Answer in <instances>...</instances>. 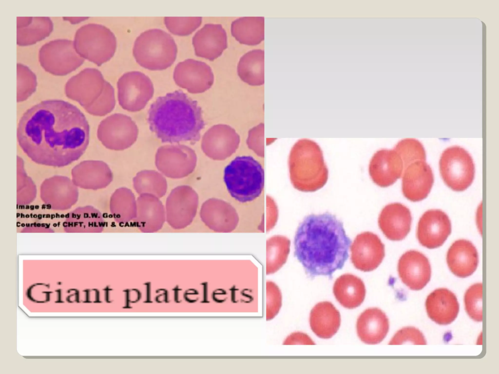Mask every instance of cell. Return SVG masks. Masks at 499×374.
Instances as JSON below:
<instances>
[{
    "instance_id": "cell-12",
    "label": "cell",
    "mask_w": 499,
    "mask_h": 374,
    "mask_svg": "<svg viewBox=\"0 0 499 374\" xmlns=\"http://www.w3.org/2000/svg\"><path fill=\"white\" fill-rule=\"evenodd\" d=\"M351 261L363 272L376 269L384 256V245L378 236L371 232H362L355 237L350 246Z\"/></svg>"
},
{
    "instance_id": "cell-1",
    "label": "cell",
    "mask_w": 499,
    "mask_h": 374,
    "mask_svg": "<svg viewBox=\"0 0 499 374\" xmlns=\"http://www.w3.org/2000/svg\"><path fill=\"white\" fill-rule=\"evenodd\" d=\"M18 141L34 162L62 167L78 160L89 142L90 126L83 113L67 101H43L27 110L17 129Z\"/></svg>"
},
{
    "instance_id": "cell-24",
    "label": "cell",
    "mask_w": 499,
    "mask_h": 374,
    "mask_svg": "<svg viewBox=\"0 0 499 374\" xmlns=\"http://www.w3.org/2000/svg\"><path fill=\"white\" fill-rule=\"evenodd\" d=\"M312 332L319 338H331L338 331L341 324L339 311L329 301L317 303L311 309L309 318Z\"/></svg>"
},
{
    "instance_id": "cell-5",
    "label": "cell",
    "mask_w": 499,
    "mask_h": 374,
    "mask_svg": "<svg viewBox=\"0 0 499 374\" xmlns=\"http://www.w3.org/2000/svg\"><path fill=\"white\" fill-rule=\"evenodd\" d=\"M224 181L230 196L237 201L251 202L261 194L264 187V170L251 156H239L225 168Z\"/></svg>"
},
{
    "instance_id": "cell-9",
    "label": "cell",
    "mask_w": 499,
    "mask_h": 374,
    "mask_svg": "<svg viewBox=\"0 0 499 374\" xmlns=\"http://www.w3.org/2000/svg\"><path fill=\"white\" fill-rule=\"evenodd\" d=\"M198 205V195L192 187L187 185L175 187L166 199V222L174 229L187 227L196 215Z\"/></svg>"
},
{
    "instance_id": "cell-18",
    "label": "cell",
    "mask_w": 499,
    "mask_h": 374,
    "mask_svg": "<svg viewBox=\"0 0 499 374\" xmlns=\"http://www.w3.org/2000/svg\"><path fill=\"white\" fill-rule=\"evenodd\" d=\"M412 217L409 209L399 203L389 204L382 210L378 225L384 235L391 241L404 239L410 231Z\"/></svg>"
},
{
    "instance_id": "cell-28",
    "label": "cell",
    "mask_w": 499,
    "mask_h": 374,
    "mask_svg": "<svg viewBox=\"0 0 499 374\" xmlns=\"http://www.w3.org/2000/svg\"><path fill=\"white\" fill-rule=\"evenodd\" d=\"M232 36L240 43L254 45L264 39V17H242L231 25Z\"/></svg>"
},
{
    "instance_id": "cell-3",
    "label": "cell",
    "mask_w": 499,
    "mask_h": 374,
    "mask_svg": "<svg viewBox=\"0 0 499 374\" xmlns=\"http://www.w3.org/2000/svg\"><path fill=\"white\" fill-rule=\"evenodd\" d=\"M148 113L150 130L162 143L194 144L205 126L197 102L181 91L158 97Z\"/></svg>"
},
{
    "instance_id": "cell-30",
    "label": "cell",
    "mask_w": 499,
    "mask_h": 374,
    "mask_svg": "<svg viewBox=\"0 0 499 374\" xmlns=\"http://www.w3.org/2000/svg\"><path fill=\"white\" fill-rule=\"evenodd\" d=\"M110 210L113 219L118 224H126L134 221L137 204L132 190L125 187L116 189L110 199Z\"/></svg>"
},
{
    "instance_id": "cell-36",
    "label": "cell",
    "mask_w": 499,
    "mask_h": 374,
    "mask_svg": "<svg viewBox=\"0 0 499 374\" xmlns=\"http://www.w3.org/2000/svg\"><path fill=\"white\" fill-rule=\"evenodd\" d=\"M115 104L114 89L109 83L106 81L103 91L96 102L93 112L98 115H104L113 110Z\"/></svg>"
},
{
    "instance_id": "cell-16",
    "label": "cell",
    "mask_w": 499,
    "mask_h": 374,
    "mask_svg": "<svg viewBox=\"0 0 499 374\" xmlns=\"http://www.w3.org/2000/svg\"><path fill=\"white\" fill-rule=\"evenodd\" d=\"M402 160L394 150L381 149L372 157L369 164V176L374 183L386 187L395 183L403 171Z\"/></svg>"
},
{
    "instance_id": "cell-34",
    "label": "cell",
    "mask_w": 499,
    "mask_h": 374,
    "mask_svg": "<svg viewBox=\"0 0 499 374\" xmlns=\"http://www.w3.org/2000/svg\"><path fill=\"white\" fill-rule=\"evenodd\" d=\"M201 17H165V24L172 34L188 36L192 34L200 25Z\"/></svg>"
},
{
    "instance_id": "cell-29",
    "label": "cell",
    "mask_w": 499,
    "mask_h": 374,
    "mask_svg": "<svg viewBox=\"0 0 499 374\" xmlns=\"http://www.w3.org/2000/svg\"><path fill=\"white\" fill-rule=\"evenodd\" d=\"M237 72L240 78L251 86H260L264 83V51L253 50L240 58Z\"/></svg>"
},
{
    "instance_id": "cell-17",
    "label": "cell",
    "mask_w": 499,
    "mask_h": 374,
    "mask_svg": "<svg viewBox=\"0 0 499 374\" xmlns=\"http://www.w3.org/2000/svg\"><path fill=\"white\" fill-rule=\"evenodd\" d=\"M433 182V174L430 166L425 161L414 162L403 171V193L411 201H422L429 194Z\"/></svg>"
},
{
    "instance_id": "cell-4",
    "label": "cell",
    "mask_w": 499,
    "mask_h": 374,
    "mask_svg": "<svg viewBox=\"0 0 499 374\" xmlns=\"http://www.w3.org/2000/svg\"><path fill=\"white\" fill-rule=\"evenodd\" d=\"M289 168L293 186L301 191L315 192L322 188L328 178L320 147L308 139L299 140L292 148Z\"/></svg>"
},
{
    "instance_id": "cell-2",
    "label": "cell",
    "mask_w": 499,
    "mask_h": 374,
    "mask_svg": "<svg viewBox=\"0 0 499 374\" xmlns=\"http://www.w3.org/2000/svg\"><path fill=\"white\" fill-rule=\"evenodd\" d=\"M351 241L343 223L328 212L311 214L299 224L294 237V255L311 277H331L348 257Z\"/></svg>"
},
{
    "instance_id": "cell-6",
    "label": "cell",
    "mask_w": 499,
    "mask_h": 374,
    "mask_svg": "<svg viewBox=\"0 0 499 374\" xmlns=\"http://www.w3.org/2000/svg\"><path fill=\"white\" fill-rule=\"evenodd\" d=\"M133 52L141 66L150 70H162L173 64L177 49L170 34L161 29H153L136 38Z\"/></svg>"
},
{
    "instance_id": "cell-26",
    "label": "cell",
    "mask_w": 499,
    "mask_h": 374,
    "mask_svg": "<svg viewBox=\"0 0 499 374\" xmlns=\"http://www.w3.org/2000/svg\"><path fill=\"white\" fill-rule=\"evenodd\" d=\"M337 300L344 307L351 309L359 306L365 296V287L363 280L351 274H345L337 278L333 287Z\"/></svg>"
},
{
    "instance_id": "cell-8",
    "label": "cell",
    "mask_w": 499,
    "mask_h": 374,
    "mask_svg": "<svg viewBox=\"0 0 499 374\" xmlns=\"http://www.w3.org/2000/svg\"><path fill=\"white\" fill-rule=\"evenodd\" d=\"M118 100L120 106L129 112L143 109L152 98L154 89L149 77L144 74L132 71L123 75L117 83Z\"/></svg>"
},
{
    "instance_id": "cell-20",
    "label": "cell",
    "mask_w": 499,
    "mask_h": 374,
    "mask_svg": "<svg viewBox=\"0 0 499 374\" xmlns=\"http://www.w3.org/2000/svg\"><path fill=\"white\" fill-rule=\"evenodd\" d=\"M192 44L197 56L213 60L227 47L226 32L221 24H205L193 36Z\"/></svg>"
},
{
    "instance_id": "cell-11",
    "label": "cell",
    "mask_w": 499,
    "mask_h": 374,
    "mask_svg": "<svg viewBox=\"0 0 499 374\" xmlns=\"http://www.w3.org/2000/svg\"><path fill=\"white\" fill-rule=\"evenodd\" d=\"M138 130L132 118L121 113L112 114L100 123L98 136L108 149L122 150L131 147L136 141Z\"/></svg>"
},
{
    "instance_id": "cell-22",
    "label": "cell",
    "mask_w": 499,
    "mask_h": 374,
    "mask_svg": "<svg viewBox=\"0 0 499 374\" xmlns=\"http://www.w3.org/2000/svg\"><path fill=\"white\" fill-rule=\"evenodd\" d=\"M389 323L385 314L378 308H369L359 316L356 323L360 340L367 344L381 342L389 331Z\"/></svg>"
},
{
    "instance_id": "cell-7",
    "label": "cell",
    "mask_w": 499,
    "mask_h": 374,
    "mask_svg": "<svg viewBox=\"0 0 499 374\" xmlns=\"http://www.w3.org/2000/svg\"><path fill=\"white\" fill-rule=\"evenodd\" d=\"M439 167L443 181L454 191H464L473 182L475 170L472 158L460 146L450 147L443 151Z\"/></svg>"
},
{
    "instance_id": "cell-10",
    "label": "cell",
    "mask_w": 499,
    "mask_h": 374,
    "mask_svg": "<svg viewBox=\"0 0 499 374\" xmlns=\"http://www.w3.org/2000/svg\"><path fill=\"white\" fill-rule=\"evenodd\" d=\"M196 160L194 151L187 146L165 145L158 149L155 164L158 170L165 176L180 179L193 172Z\"/></svg>"
},
{
    "instance_id": "cell-33",
    "label": "cell",
    "mask_w": 499,
    "mask_h": 374,
    "mask_svg": "<svg viewBox=\"0 0 499 374\" xmlns=\"http://www.w3.org/2000/svg\"><path fill=\"white\" fill-rule=\"evenodd\" d=\"M464 301L465 311L469 317L475 321H482V283H477L471 285L465 293Z\"/></svg>"
},
{
    "instance_id": "cell-32",
    "label": "cell",
    "mask_w": 499,
    "mask_h": 374,
    "mask_svg": "<svg viewBox=\"0 0 499 374\" xmlns=\"http://www.w3.org/2000/svg\"><path fill=\"white\" fill-rule=\"evenodd\" d=\"M393 150L401 157L404 169L414 162L425 161V151L422 144L418 140L413 138L403 139L396 145Z\"/></svg>"
},
{
    "instance_id": "cell-21",
    "label": "cell",
    "mask_w": 499,
    "mask_h": 374,
    "mask_svg": "<svg viewBox=\"0 0 499 374\" xmlns=\"http://www.w3.org/2000/svg\"><path fill=\"white\" fill-rule=\"evenodd\" d=\"M428 317L440 325H448L457 317L459 304L456 295L445 288H438L430 293L425 301Z\"/></svg>"
},
{
    "instance_id": "cell-35",
    "label": "cell",
    "mask_w": 499,
    "mask_h": 374,
    "mask_svg": "<svg viewBox=\"0 0 499 374\" xmlns=\"http://www.w3.org/2000/svg\"><path fill=\"white\" fill-rule=\"evenodd\" d=\"M426 341L422 332L414 327H405L399 330L389 342L390 345H402L410 343L415 345H426Z\"/></svg>"
},
{
    "instance_id": "cell-23",
    "label": "cell",
    "mask_w": 499,
    "mask_h": 374,
    "mask_svg": "<svg viewBox=\"0 0 499 374\" xmlns=\"http://www.w3.org/2000/svg\"><path fill=\"white\" fill-rule=\"evenodd\" d=\"M448 266L451 272L460 278L471 275L476 270L479 262L477 249L466 240H459L451 245L446 255Z\"/></svg>"
},
{
    "instance_id": "cell-19",
    "label": "cell",
    "mask_w": 499,
    "mask_h": 374,
    "mask_svg": "<svg viewBox=\"0 0 499 374\" xmlns=\"http://www.w3.org/2000/svg\"><path fill=\"white\" fill-rule=\"evenodd\" d=\"M137 211L135 221L142 232L155 233L160 230L166 222L165 208L159 198L150 194L139 195L136 199Z\"/></svg>"
},
{
    "instance_id": "cell-31",
    "label": "cell",
    "mask_w": 499,
    "mask_h": 374,
    "mask_svg": "<svg viewBox=\"0 0 499 374\" xmlns=\"http://www.w3.org/2000/svg\"><path fill=\"white\" fill-rule=\"evenodd\" d=\"M133 183L134 190L139 195L150 194L160 198L165 195L167 190L166 178L154 170L139 171L134 177Z\"/></svg>"
},
{
    "instance_id": "cell-27",
    "label": "cell",
    "mask_w": 499,
    "mask_h": 374,
    "mask_svg": "<svg viewBox=\"0 0 499 374\" xmlns=\"http://www.w3.org/2000/svg\"><path fill=\"white\" fill-rule=\"evenodd\" d=\"M91 37L90 60L100 65L114 56L116 47V38L111 30L99 24H92Z\"/></svg>"
},
{
    "instance_id": "cell-15",
    "label": "cell",
    "mask_w": 499,
    "mask_h": 374,
    "mask_svg": "<svg viewBox=\"0 0 499 374\" xmlns=\"http://www.w3.org/2000/svg\"><path fill=\"white\" fill-rule=\"evenodd\" d=\"M398 272L402 281L409 289L420 290L429 281L431 269L429 260L422 253L409 250L400 258Z\"/></svg>"
},
{
    "instance_id": "cell-25",
    "label": "cell",
    "mask_w": 499,
    "mask_h": 374,
    "mask_svg": "<svg viewBox=\"0 0 499 374\" xmlns=\"http://www.w3.org/2000/svg\"><path fill=\"white\" fill-rule=\"evenodd\" d=\"M104 226L102 213L92 206L75 209L67 215L63 223L68 233H100Z\"/></svg>"
},
{
    "instance_id": "cell-14",
    "label": "cell",
    "mask_w": 499,
    "mask_h": 374,
    "mask_svg": "<svg viewBox=\"0 0 499 374\" xmlns=\"http://www.w3.org/2000/svg\"><path fill=\"white\" fill-rule=\"evenodd\" d=\"M451 231V222L447 214L441 210L431 209L421 217L417 235L422 246L434 249L444 243Z\"/></svg>"
},
{
    "instance_id": "cell-13",
    "label": "cell",
    "mask_w": 499,
    "mask_h": 374,
    "mask_svg": "<svg viewBox=\"0 0 499 374\" xmlns=\"http://www.w3.org/2000/svg\"><path fill=\"white\" fill-rule=\"evenodd\" d=\"M173 79L179 87L190 93L198 94L211 87L214 76L211 67L205 62L187 59L176 65Z\"/></svg>"
}]
</instances>
